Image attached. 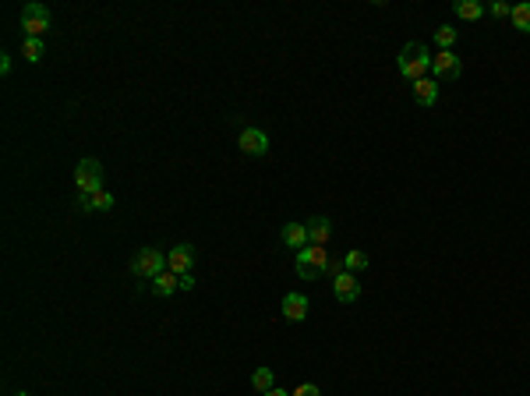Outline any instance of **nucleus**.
Instances as JSON below:
<instances>
[{
	"label": "nucleus",
	"mask_w": 530,
	"mask_h": 396,
	"mask_svg": "<svg viewBox=\"0 0 530 396\" xmlns=\"http://www.w3.org/2000/svg\"><path fill=\"white\" fill-rule=\"evenodd\" d=\"M428 71H432V53H428V46H424V43H407V46L400 50V74H403L407 81H421V78H428Z\"/></svg>",
	"instance_id": "1"
},
{
	"label": "nucleus",
	"mask_w": 530,
	"mask_h": 396,
	"mask_svg": "<svg viewBox=\"0 0 530 396\" xmlns=\"http://www.w3.org/2000/svg\"><path fill=\"white\" fill-rule=\"evenodd\" d=\"M14 396H28V393H25V390H18V393H14Z\"/></svg>",
	"instance_id": "27"
},
{
	"label": "nucleus",
	"mask_w": 530,
	"mask_h": 396,
	"mask_svg": "<svg viewBox=\"0 0 530 396\" xmlns=\"http://www.w3.org/2000/svg\"><path fill=\"white\" fill-rule=\"evenodd\" d=\"M308 298L304 294H297V290H290L286 298H283V305H279V312H283V319L286 322H304L308 319Z\"/></svg>",
	"instance_id": "10"
},
{
	"label": "nucleus",
	"mask_w": 530,
	"mask_h": 396,
	"mask_svg": "<svg viewBox=\"0 0 530 396\" xmlns=\"http://www.w3.org/2000/svg\"><path fill=\"white\" fill-rule=\"evenodd\" d=\"M78 209L81 213H106V209H113V195L106 188L96 195H78Z\"/></svg>",
	"instance_id": "11"
},
{
	"label": "nucleus",
	"mask_w": 530,
	"mask_h": 396,
	"mask_svg": "<svg viewBox=\"0 0 530 396\" xmlns=\"http://www.w3.org/2000/svg\"><path fill=\"white\" fill-rule=\"evenodd\" d=\"M74 188H78V195H96V191H103V163L99 159H78V166H74Z\"/></svg>",
	"instance_id": "3"
},
{
	"label": "nucleus",
	"mask_w": 530,
	"mask_h": 396,
	"mask_svg": "<svg viewBox=\"0 0 530 396\" xmlns=\"http://www.w3.org/2000/svg\"><path fill=\"white\" fill-rule=\"evenodd\" d=\"M488 14H492V18H499V21H502V18H513V7H509V4H506V0H495V4H492V7H488Z\"/></svg>",
	"instance_id": "22"
},
{
	"label": "nucleus",
	"mask_w": 530,
	"mask_h": 396,
	"mask_svg": "<svg viewBox=\"0 0 530 396\" xmlns=\"http://www.w3.org/2000/svg\"><path fill=\"white\" fill-rule=\"evenodd\" d=\"M0 74H11V57L0 53Z\"/></svg>",
	"instance_id": "25"
},
{
	"label": "nucleus",
	"mask_w": 530,
	"mask_h": 396,
	"mask_svg": "<svg viewBox=\"0 0 530 396\" xmlns=\"http://www.w3.org/2000/svg\"><path fill=\"white\" fill-rule=\"evenodd\" d=\"M297 276H300V280L329 276V255H325V248H315V244L300 248V251H297Z\"/></svg>",
	"instance_id": "2"
},
{
	"label": "nucleus",
	"mask_w": 530,
	"mask_h": 396,
	"mask_svg": "<svg viewBox=\"0 0 530 396\" xmlns=\"http://www.w3.org/2000/svg\"><path fill=\"white\" fill-rule=\"evenodd\" d=\"M332 294H336V301L339 305H354L357 298H361V280L354 276V273H339V276H332Z\"/></svg>",
	"instance_id": "7"
},
{
	"label": "nucleus",
	"mask_w": 530,
	"mask_h": 396,
	"mask_svg": "<svg viewBox=\"0 0 530 396\" xmlns=\"http://www.w3.org/2000/svg\"><path fill=\"white\" fill-rule=\"evenodd\" d=\"M262 396H290V393H286V390H279V386H276V390H269V393H262Z\"/></svg>",
	"instance_id": "26"
},
{
	"label": "nucleus",
	"mask_w": 530,
	"mask_h": 396,
	"mask_svg": "<svg viewBox=\"0 0 530 396\" xmlns=\"http://www.w3.org/2000/svg\"><path fill=\"white\" fill-rule=\"evenodd\" d=\"M21 28H25V35L28 39H43L46 32H50V11L43 7V4H25L21 7Z\"/></svg>",
	"instance_id": "5"
},
{
	"label": "nucleus",
	"mask_w": 530,
	"mask_h": 396,
	"mask_svg": "<svg viewBox=\"0 0 530 396\" xmlns=\"http://www.w3.org/2000/svg\"><path fill=\"white\" fill-rule=\"evenodd\" d=\"M520 32H530V0H524V4H517L513 7V18H509Z\"/></svg>",
	"instance_id": "21"
},
{
	"label": "nucleus",
	"mask_w": 530,
	"mask_h": 396,
	"mask_svg": "<svg viewBox=\"0 0 530 396\" xmlns=\"http://www.w3.org/2000/svg\"><path fill=\"white\" fill-rule=\"evenodd\" d=\"M237 145H241L244 156H265L269 152V135H265L262 128H244L241 138H237Z\"/></svg>",
	"instance_id": "9"
},
{
	"label": "nucleus",
	"mask_w": 530,
	"mask_h": 396,
	"mask_svg": "<svg viewBox=\"0 0 530 396\" xmlns=\"http://www.w3.org/2000/svg\"><path fill=\"white\" fill-rule=\"evenodd\" d=\"M304 227H308V244H315V248H325V241L332 237V223L325 216H315Z\"/></svg>",
	"instance_id": "12"
},
{
	"label": "nucleus",
	"mask_w": 530,
	"mask_h": 396,
	"mask_svg": "<svg viewBox=\"0 0 530 396\" xmlns=\"http://www.w3.org/2000/svg\"><path fill=\"white\" fill-rule=\"evenodd\" d=\"M131 273L142 276V280H156L159 273H167V255L159 248H142L135 259H131Z\"/></svg>",
	"instance_id": "4"
},
{
	"label": "nucleus",
	"mask_w": 530,
	"mask_h": 396,
	"mask_svg": "<svg viewBox=\"0 0 530 396\" xmlns=\"http://www.w3.org/2000/svg\"><path fill=\"white\" fill-rule=\"evenodd\" d=\"M181 290H195V276H191V273L181 276Z\"/></svg>",
	"instance_id": "24"
},
{
	"label": "nucleus",
	"mask_w": 530,
	"mask_h": 396,
	"mask_svg": "<svg viewBox=\"0 0 530 396\" xmlns=\"http://www.w3.org/2000/svg\"><path fill=\"white\" fill-rule=\"evenodd\" d=\"M191 266H195V248H191V244H174V248L167 251V269H170V273L184 276V273H191Z\"/></svg>",
	"instance_id": "8"
},
{
	"label": "nucleus",
	"mask_w": 530,
	"mask_h": 396,
	"mask_svg": "<svg viewBox=\"0 0 530 396\" xmlns=\"http://www.w3.org/2000/svg\"><path fill=\"white\" fill-rule=\"evenodd\" d=\"M414 99H417V106H435L439 103V81L435 78L414 81Z\"/></svg>",
	"instance_id": "13"
},
{
	"label": "nucleus",
	"mask_w": 530,
	"mask_h": 396,
	"mask_svg": "<svg viewBox=\"0 0 530 396\" xmlns=\"http://www.w3.org/2000/svg\"><path fill=\"white\" fill-rule=\"evenodd\" d=\"M432 74H435V81H456L463 74V64L453 50H439L432 57Z\"/></svg>",
	"instance_id": "6"
},
{
	"label": "nucleus",
	"mask_w": 530,
	"mask_h": 396,
	"mask_svg": "<svg viewBox=\"0 0 530 396\" xmlns=\"http://www.w3.org/2000/svg\"><path fill=\"white\" fill-rule=\"evenodd\" d=\"M252 386H255L259 393L276 390V375H272V368H255V375H252Z\"/></svg>",
	"instance_id": "19"
},
{
	"label": "nucleus",
	"mask_w": 530,
	"mask_h": 396,
	"mask_svg": "<svg viewBox=\"0 0 530 396\" xmlns=\"http://www.w3.org/2000/svg\"><path fill=\"white\" fill-rule=\"evenodd\" d=\"M152 290H156V294H159V298H170V294H174V290H181V276H177V273H170V269H167V273H159V276H156V280H152Z\"/></svg>",
	"instance_id": "15"
},
{
	"label": "nucleus",
	"mask_w": 530,
	"mask_h": 396,
	"mask_svg": "<svg viewBox=\"0 0 530 396\" xmlns=\"http://www.w3.org/2000/svg\"><path fill=\"white\" fill-rule=\"evenodd\" d=\"M456 39H460V35H456L453 25H439V28H435V43H439V50H453Z\"/></svg>",
	"instance_id": "20"
},
{
	"label": "nucleus",
	"mask_w": 530,
	"mask_h": 396,
	"mask_svg": "<svg viewBox=\"0 0 530 396\" xmlns=\"http://www.w3.org/2000/svg\"><path fill=\"white\" fill-rule=\"evenodd\" d=\"M290 396H322V390H318L315 383H300V386H297Z\"/></svg>",
	"instance_id": "23"
},
{
	"label": "nucleus",
	"mask_w": 530,
	"mask_h": 396,
	"mask_svg": "<svg viewBox=\"0 0 530 396\" xmlns=\"http://www.w3.org/2000/svg\"><path fill=\"white\" fill-rule=\"evenodd\" d=\"M456 14H460L463 21H481L485 7H481L478 0H460V4H456Z\"/></svg>",
	"instance_id": "18"
},
{
	"label": "nucleus",
	"mask_w": 530,
	"mask_h": 396,
	"mask_svg": "<svg viewBox=\"0 0 530 396\" xmlns=\"http://www.w3.org/2000/svg\"><path fill=\"white\" fill-rule=\"evenodd\" d=\"M343 269H346V273H354V276H357V273H364V269H368V255H364L361 248L346 251V255H343Z\"/></svg>",
	"instance_id": "16"
},
{
	"label": "nucleus",
	"mask_w": 530,
	"mask_h": 396,
	"mask_svg": "<svg viewBox=\"0 0 530 396\" xmlns=\"http://www.w3.org/2000/svg\"><path fill=\"white\" fill-rule=\"evenodd\" d=\"M43 53H46V43H43V39H25V43H21V57H25L28 64H39Z\"/></svg>",
	"instance_id": "17"
},
{
	"label": "nucleus",
	"mask_w": 530,
	"mask_h": 396,
	"mask_svg": "<svg viewBox=\"0 0 530 396\" xmlns=\"http://www.w3.org/2000/svg\"><path fill=\"white\" fill-rule=\"evenodd\" d=\"M279 241H283L286 248L300 251V248H308V227H304V223H286L283 234H279Z\"/></svg>",
	"instance_id": "14"
}]
</instances>
